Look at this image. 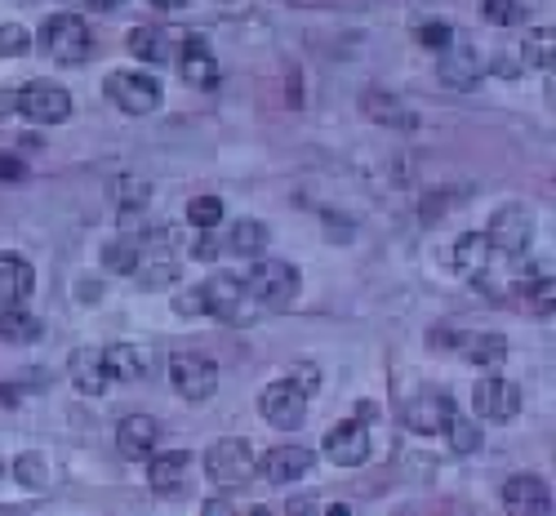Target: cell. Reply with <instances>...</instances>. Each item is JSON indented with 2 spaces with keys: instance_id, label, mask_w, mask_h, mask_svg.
<instances>
[{
  "instance_id": "f35d334b",
  "label": "cell",
  "mask_w": 556,
  "mask_h": 516,
  "mask_svg": "<svg viewBox=\"0 0 556 516\" xmlns=\"http://www.w3.org/2000/svg\"><path fill=\"white\" fill-rule=\"evenodd\" d=\"M18 112V89H0V116Z\"/></svg>"
},
{
  "instance_id": "6da1fadb",
  "label": "cell",
  "mask_w": 556,
  "mask_h": 516,
  "mask_svg": "<svg viewBox=\"0 0 556 516\" xmlns=\"http://www.w3.org/2000/svg\"><path fill=\"white\" fill-rule=\"evenodd\" d=\"M40 50L63 67H76V63H85L89 50H94V36H89L85 18H76V14H50L40 27Z\"/></svg>"
},
{
  "instance_id": "b9f144b4",
  "label": "cell",
  "mask_w": 556,
  "mask_h": 516,
  "mask_svg": "<svg viewBox=\"0 0 556 516\" xmlns=\"http://www.w3.org/2000/svg\"><path fill=\"white\" fill-rule=\"evenodd\" d=\"M152 5H156V10H188L192 0H152Z\"/></svg>"
},
{
  "instance_id": "30bf717a",
  "label": "cell",
  "mask_w": 556,
  "mask_h": 516,
  "mask_svg": "<svg viewBox=\"0 0 556 516\" xmlns=\"http://www.w3.org/2000/svg\"><path fill=\"white\" fill-rule=\"evenodd\" d=\"M450 414H454V401L445 392H437V388H424V392H414L405 401V428L424 432V437H437V432H445Z\"/></svg>"
},
{
  "instance_id": "277c9868",
  "label": "cell",
  "mask_w": 556,
  "mask_h": 516,
  "mask_svg": "<svg viewBox=\"0 0 556 516\" xmlns=\"http://www.w3.org/2000/svg\"><path fill=\"white\" fill-rule=\"evenodd\" d=\"M201 294H205V312L227 325H250L258 316V303L245 290V276H210Z\"/></svg>"
},
{
  "instance_id": "836d02e7",
  "label": "cell",
  "mask_w": 556,
  "mask_h": 516,
  "mask_svg": "<svg viewBox=\"0 0 556 516\" xmlns=\"http://www.w3.org/2000/svg\"><path fill=\"white\" fill-rule=\"evenodd\" d=\"M481 10L494 27H517L521 23V0H485Z\"/></svg>"
},
{
  "instance_id": "44dd1931",
  "label": "cell",
  "mask_w": 556,
  "mask_h": 516,
  "mask_svg": "<svg viewBox=\"0 0 556 516\" xmlns=\"http://www.w3.org/2000/svg\"><path fill=\"white\" fill-rule=\"evenodd\" d=\"M490 254H494V250H490V241H485V237H477V231H468V237H458V241H454L450 263H454V272H458V276L477 280V276H485Z\"/></svg>"
},
{
  "instance_id": "74e56055",
  "label": "cell",
  "mask_w": 556,
  "mask_h": 516,
  "mask_svg": "<svg viewBox=\"0 0 556 516\" xmlns=\"http://www.w3.org/2000/svg\"><path fill=\"white\" fill-rule=\"evenodd\" d=\"M0 178H23V161L10 156V152H0Z\"/></svg>"
},
{
  "instance_id": "9a60e30c",
  "label": "cell",
  "mask_w": 556,
  "mask_h": 516,
  "mask_svg": "<svg viewBox=\"0 0 556 516\" xmlns=\"http://www.w3.org/2000/svg\"><path fill=\"white\" fill-rule=\"evenodd\" d=\"M312 450H303V445H276V450H267L263 458H258V473L271 481V486H290V481H299V477H307L312 473Z\"/></svg>"
},
{
  "instance_id": "603a6c76",
  "label": "cell",
  "mask_w": 556,
  "mask_h": 516,
  "mask_svg": "<svg viewBox=\"0 0 556 516\" xmlns=\"http://www.w3.org/2000/svg\"><path fill=\"white\" fill-rule=\"evenodd\" d=\"M129 54L143 59V63H169L174 59V45H169L165 27H134L129 32Z\"/></svg>"
},
{
  "instance_id": "4fadbf2b",
  "label": "cell",
  "mask_w": 556,
  "mask_h": 516,
  "mask_svg": "<svg viewBox=\"0 0 556 516\" xmlns=\"http://www.w3.org/2000/svg\"><path fill=\"white\" fill-rule=\"evenodd\" d=\"M472 405L481 418H490V424H513L521 414V388L513 379H485V383H477Z\"/></svg>"
},
{
  "instance_id": "d6a6232c",
  "label": "cell",
  "mask_w": 556,
  "mask_h": 516,
  "mask_svg": "<svg viewBox=\"0 0 556 516\" xmlns=\"http://www.w3.org/2000/svg\"><path fill=\"white\" fill-rule=\"evenodd\" d=\"M27 50H31L27 27H18V23H5V27H0V59H23Z\"/></svg>"
},
{
  "instance_id": "5b68a950",
  "label": "cell",
  "mask_w": 556,
  "mask_h": 516,
  "mask_svg": "<svg viewBox=\"0 0 556 516\" xmlns=\"http://www.w3.org/2000/svg\"><path fill=\"white\" fill-rule=\"evenodd\" d=\"M169 383H174V392L182 401L201 405V401H210L218 392V365L210 356H201V352H174L169 356Z\"/></svg>"
},
{
  "instance_id": "e0dca14e",
  "label": "cell",
  "mask_w": 556,
  "mask_h": 516,
  "mask_svg": "<svg viewBox=\"0 0 556 516\" xmlns=\"http://www.w3.org/2000/svg\"><path fill=\"white\" fill-rule=\"evenodd\" d=\"M36 290V272L27 259L18 254H0V312H10V307H23Z\"/></svg>"
},
{
  "instance_id": "60d3db41",
  "label": "cell",
  "mask_w": 556,
  "mask_h": 516,
  "mask_svg": "<svg viewBox=\"0 0 556 516\" xmlns=\"http://www.w3.org/2000/svg\"><path fill=\"white\" fill-rule=\"evenodd\" d=\"M85 5H89V10H99V14H112V10L125 5V0H85Z\"/></svg>"
},
{
  "instance_id": "d590c367",
  "label": "cell",
  "mask_w": 556,
  "mask_h": 516,
  "mask_svg": "<svg viewBox=\"0 0 556 516\" xmlns=\"http://www.w3.org/2000/svg\"><path fill=\"white\" fill-rule=\"evenodd\" d=\"M450 23H424V32H419V40L428 45V50H445V45H450Z\"/></svg>"
},
{
  "instance_id": "8fae6325",
  "label": "cell",
  "mask_w": 556,
  "mask_h": 516,
  "mask_svg": "<svg viewBox=\"0 0 556 516\" xmlns=\"http://www.w3.org/2000/svg\"><path fill=\"white\" fill-rule=\"evenodd\" d=\"M326 458L339 467H361L369 458V424L365 418H343L326 432Z\"/></svg>"
},
{
  "instance_id": "ba28073f",
  "label": "cell",
  "mask_w": 556,
  "mask_h": 516,
  "mask_svg": "<svg viewBox=\"0 0 556 516\" xmlns=\"http://www.w3.org/2000/svg\"><path fill=\"white\" fill-rule=\"evenodd\" d=\"M485 241L494 254H507V259H521L534 241V214L526 205H503L494 218H490V231Z\"/></svg>"
},
{
  "instance_id": "3957f363",
  "label": "cell",
  "mask_w": 556,
  "mask_h": 516,
  "mask_svg": "<svg viewBox=\"0 0 556 516\" xmlns=\"http://www.w3.org/2000/svg\"><path fill=\"white\" fill-rule=\"evenodd\" d=\"M245 290H250V299H254L258 307L286 312V307L299 299V272H294L290 263H281V259H267V263H258V267L245 276Z\"/></svg>"
},
{
  "instance_id": "2e32d148",
  "label": "cell",
  "mask_w": 556,
  "mask_h": 516,
  "mask_svg": "<svg viewBox=\"0 0 556 516\" xmlns=\"http://www.w3.org/2000/svg\"><path fill=\"white\" fill-rule=\"evenodd\" d=\"M67 379L76 392L85 397H103L108 392V361H103V348H76L72 361H67Z\"/></svg>"
},
{
  "instance_id": "7402d4cb",
  "label": "cell",
  "mask_w": 556,
  "mask_h": 516,
  "mask_svg": "<svg viewBox=\"0 0 556 516\" xmlns=\"http://www.w3.org/2000/svg\"><path fill=\"white\" fill-rule=\"evenodd\" d=\"M103 361H108V379H121V383H134L148 374V356L138 343H116V348H103Z\"/></svg>"
},
{
  "instance_id": "52a82bcc",
  "label": "cell",
  "mask_w": 556,
  "mask_h": 516,
  "mask_svg": "<svg viewBox=\"0 0 556 516\" xmlns=\"http://www.w3.org/2000/svg\"><path fill=\"white\" fill-rule=\"evenodd\" d=\"M138 286L143 290H161L178 276V259H174V246H169V231H152V237H138V259H134V272Z\"/></svg>"
},
{
  "instance_id": "4316f807",
  "label": "cell",
  "mask_w": 556,
  "mask_h": 516,
  "mask_svg": "<svg viewBox=\"0 0 556 516\" xmlns=\"http://www.w3.org/2000/svg\"><path fill=\"white\" fill-rule=\"evenodd\" d=\"M517 294L526 299V307H530V312L547 316V312H552V272H547V267L526 272V276H521V286H517Z\"/></svg>"
},
{
  "instance_id": "1f68e13d",
  "label": "cell",
  "mask_w": 556,
  "mask_h": 516,
  "mask_svg": "<svg viewBox=\"0 0 556 516\" xmlns=\"http://www.w3.org/2000/svg\"><path fill=\"white\" fill-rule=\"evenodd\" d=\"M188 223H192V227H205V231L218 227V223H223V201H218V197H197V201L188 205Z\"/></svg>"
},
{
  "instance_id": "f546056e",
  "label": "cell",
  "mask_w": 556,
  "mask_h": 516,
  "mask_svg": "<svg viewBox=\"0 0 556 516\" xmlns=\"http://www.w3.org/2000/svg\"><path fill=\"white\" fill-rule=\"evenodd\" d=\"M134 259H138V237H116V241L103 246V267L108 272L129 276L134 272Z\"/></svg>"
},
{
  "instance_id": "d4e9b609",
  "label": "cell",
  "mask_w": 556,
  "mask_h": 516,
  "mask_svg": "<svg viewBox=\"0 0 556 516\" xmlns=\"http://www.w3.org/2000/svg\"><path fill=\"white\" fill-rule=\"evenodd\" d=\"M40 316H31V312H23V307H10V312H0V339L5 343H14V348H23V343H36L40 339Z\"/></svg>"
},
{
  "instance_id": "cb8c5ba5",
  "label": "cell",
  "mask_w": 556,
  "mask_h": 516,
  "mask_svg": "<svg viewBox=\"0 0 556 516\" xmlns=\"http://www.w3.org/2000/svg\"><path fill=\"white\" fill-rule=\"evenodd\" d=\"M458 352L472 365H503L507 361V339L503 335H468V339H458Z\"/></svg>"
},
{
  "instance_id": "7bdbcfd3",
  "label": "cell",
  "mask_w": 556,
  "mask_h": 516,
  "mask_svg": "<svg viewBox=\"0 0 556 516\" xmlns=\"http://www.w3.org/2000/svg\"><path fill=\"white\" fill-rule=\"evenodd\" d=\"M205 512H237V507H231V499H214V503H205Z\"/></svg>"
},
{
  "instance_id": "9c48e42d",
  "label": "cell",
  "mask_w": 556,
  "mask_h": 516,
  "mask_svg": "<svg viewBox=\"0 0 556 516\" xmlns=\"http://www.w3.org/2000/svg\"><path fill=\"white\" fill-rule=\"evenodd\" d=\"M18 112L36 125H63L72 116V93L59 80H27L18 89Z\"/></svg>"
},
{
  "instance_id": "d6986e66",
  "label": "cell",
  "mask_w": 556,
  "mask_h": 516,
  "mask_svg": "<svg viewBox=\"0 0 556 516\" xmlns=\"http://www.w3.org/2000/svg\"><path fill=\"white\" fill-rule=\"evenodd\" d=\"M503 507H507V512L543 516V512H552V490H547V481H539V477H513V481L503 486Z\"/></svg>"
},
{
  "instance_id": "484cf974",
  "label": "cell",
  "mask_w": 556,
  "mask_h": 516,
  "mask_svg": "<svg viewBox=\"0 0 556 516\" xmlns=\"http://www.w3.org/2000/svg\"><path fill=\"white\" fill-rule=\"evenodd\" d=\"M477 76H481V63H477V54L468 50V45L441 59V80H445V85H454V89L477 85Z\"/></svg>"
},
{
  "instance_id": "8d00e7d4",
  "label": "cell",
  "mask_w": 556,
  "mask_h": 516,
  "mask_svg": "<svg viewBox=\"0 0 556 516\" xmlns=\"http://www.w3.org/2000/svg\"><path fill=\"white\" fill-rule=\"evenodd\" d=\"M174 307H178L182 316H197V312H205V294H201V286H197V290H182V294L174 299Z\"/></svg>"
},
{
  "instance_id": "e575fe53",
  "label": "cell",
  "mask_w": 556,
  "mask_h": 516,
  "mask_svg": "<svg viewBox=\"0 0 556 516\" xmlns=\"http://www.w3.org/2000/svg\"><path fill=\"white\" fill-rule=\"evenodd\" d=\"M112 192H116V201L129 197L125 210H143V205H148V183H143V178H121V183H112Z\"/></svg>"
},
{
  "instance_id": "8992f818",
  "label": "cell",
  "mask_w": 556,
  "mask_h": 516,
  "mask_svg": "<svg viewBox=\"0 0 556 516\" xmlns=\"http://www.w3.org/2000/svg\"><path fill=\"white\" fill-rule=\"evenodd\" d=\"M103 89H108V99H112L121 112H129V116H148V112H156L161 99H165L161 80H156V76H143V72H112V76L103 80Z\"/></svg>"
},
{
  "instance_id": "f1b7e54d",
  "label": "cell",
  "mask_w": 556,
  "mask_h": 516,
  "mask_svg": "<svg viewBox=\"0 0 556 516\" xmlns=\"http://www.w3.org/2000/svg\"><path fill=\"white\" fill-rule=\"evenodd\" d=\"M445 437H450V450H454V454H477V450H481V428H477V418H463L458 410L450 414Z\"/></svg>"
},
{
  "instance_id": "7a4b0ae2",
  "label": "cell",
  "mask_w": 556,
  "mask_h": 516,
  "mask_svg": "<svg viewBox=\"0 0 556 516\" xmlns=\"http://www.w3.org/2000/svg\"><path fill=\"white\" fill-rule=\"evenodd\" d=\"M205 473L223 490H241V486H250L258 477V454L245 441H237V437L214 441L210 454H205Z\"/></svg>"
},
{
  "instance_id": "ab89813d",
  "label": "cell",
  "mask_w": 556,
  "mask_h": 516,
  "mask_svg": "<svg viewBox=\"0 0 556 516\" xmlns=\"http://www.w3.org/2000/svg\"><path fill=\"white\" fill-rule=\"evenodd\" d=\"M192 254H197V259H214V254H218V246H214V237H201Z\"/></svg>"
},
{
  "instance_id": "4dcf8cb0",
  "label": "cell",
  "mask_w": 556,
  "mask_h": 516,
  "mask_svg": "<svg viewBox=\"0 0 556 516\" xmlns=\"http://www.w3.org/2000/svg\"><path fill=\"white\" fill-rule=\"evenodd\" d=\"M14 477H18L27 490H45V486H50V467H45L40 454H23V458L14 463Z\"/></svg>"
},
{
  "instance_id": "ac0fdd59",
  "label": "cell",
  "mask_w": 556,
  "mask_h": 516,
  "mask_svg": "<svg viewBox=\"0 0 556 516\" xmlns=\"http://www.w3.org/2000/svg\"><path fill=\"white\" fill-rule=\"evenodd\" d=\"M116 445H121V458L143 463V458L156 450V418H148V414H129V418H121Z\"/></svg>"
},
{
  "instance_id": "ffe728a7",
  "label": "cell",
  "mask_w": 556,
  "mask_h": 516,
  "mask_svg": "<svg viewBox=\"0 0 556 516\" xmlns=\"http://www.w3.org/2000/svg\"><path fill=\"white\" fill-rule=\"evenodd\" d=\"M178 72H182V80H188L192 89H214L218 85V59L210 54V45L205 40H188L182 45V54H178Z\"/></svg>"
},
{
  "instance_id": "7c38bea8",
  "label": "cell",
  "mask_w": 556,
  "mask_h": 516,
  "mask_svg": "<svg viewBox=\"0 0 556 516\" xmlns=\"http://www.w3.org/2000/svg\"><path fill=\"white\" fill-rule=\"evenodd\" d=\"M263 418L271 428H299L303 418H307V392L299 388V383H290V379H281V383H271L267 392H263Z\"/></svg>"
},
{
  "instance_id": "5bb4252c",
  "label": "cell",
  "mask_w": 556,
  "mask_h": 516,
  "mask_svg": "<svg viewBox=\"0 0 556 516\" xmlns=\"http://www.w3.org/2000/svg\"><path fill=\"white\" fill-rule=\"evenodd\" d=\"M148 458H152V454H148ZM148 481H152V490L165 494V499L182 494V490H188V481H192V454H188V450L156 454V458L148 463Z\"/></svg>"
},
{
  "instance_id": "83f0119b",
  "label": "cell",
  "mask_w": 556,
  "mask_h": 516,
  "mask_svg": "<svg viewBox=\"0 0 556 516\" xmlns=\"http://www.w3.org/2000/svg\"><path fill=\"white\" fill-rule=\"evenodd\" d=\"M263 246H267V227L258 218H241L237 227H231V237H227V250L241 254V259H258Z\"/></svg>"
}]
</instances>
